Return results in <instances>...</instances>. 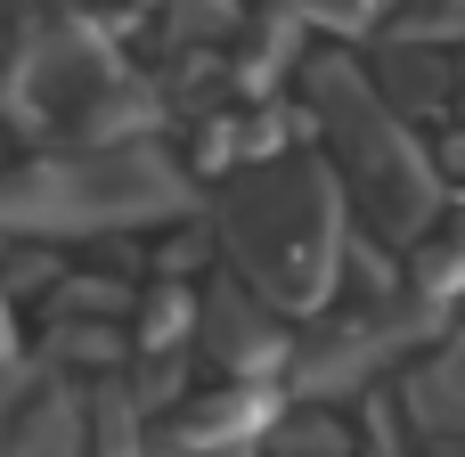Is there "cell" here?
<instances>
[{
  "mask_svg": "<svg viewBox=\"0 0 465 457\" xmlns=\"http://www.w3.org/2000/svg\"><path fill=\"white\" fill-rule=\"evenodd\" d=\"M302 98H311V123H319V139H327V164H335L343 196H360V213L376 221V237L417 245V237L441 221L450 180H441V164L417 147L409 114L376 90L368 65L327 57V49L302 65Z\"/></svg>",
  "mask_w": 465,
  "mask_h": 457,
  "instance_id": "obj_2",
  "label": "cell"
},
{
  "mask_svg": "<svg viewBox=\"0 0 465 457\" xmlns=\"http://www.w3.org/2000/svg\"><path fill=\"white\" fill-rule=\"evenodd\" d=\"M49 368H82V376H114L123 360H131V335L114 327V319H82V311H57V327H49V352H41Z\"/></svg>",
  "mask_w": 465,
  "mask_h": 457,
  "instance_id": "obj_10",
  "label": "cell"
},
{
  "mask_svg": "<svg viewBox=\"0 0 465 457\" xmlns=\"http://www.w3.org/2000/svg\"><path fill=\"white\" fill-rule=\"evenodd\" d=\"M376 90L401 106V114H433L450 90H458V65L433 49V41H401V33H384V49H376Z\"/></svg>",
  "mask_w": 465,
  "mask_h": 457,
  "instance_id": "obj_9",
  "label": "cell"
},
{
  "mask_svg": "<svg viewBox=\"0 0 465 457\" xmlns=\"http://www.w3.org/2000/svg\"><path fill=\"white\" fill-rule=\"evenodd\" d=\"M392 33L401 41H465V0H409L401 16H392Z\"/></svg>",
  "mask_w": 465,
  "mask_h": 457,
  "instance_id": "obj_14",
  "label": "cell"
},
{
  "mask_svg": "<svg viewBox=\"0 0 465 457\" xmlns=\"http://www.w3.org/2000/svg\"><path fill=\"white\" fill-rule=\"evenodd\" d=\"M262 457H351V433H343V417L327 401H302L294 417H270Z\"/></svg>",
  "mask_w": 465,
  "mask_h": 457,
  "instance_id": "obj_12",
  "label": "cell"
},
{
  "mask_svg": "<svg viewBox=\"0 0 465 457\" xmlns=\"http://www.w3.org/2000/svg\"><path fill=\"white\" fill-rule=\"evenodd\" d=\"M441 335V311L433 303H401V294H384V303H368V311H319L311 319V335L294 343V360H286V384H294V401H351V392H368L384 368H401L409 352H425Z\"/></svg>",
  "mask_w": 465,
  "mask_h": 457,
  "instance_id": "obj_4",
  "label": "cell"
},
{
  "mask_svg": "<svg viewBox=\"0 0 465 457\" xmlns=\"http://www.w3.org/2000/svg\"><path fill=\"white\" fill-rule=\"evenodd\" d=\"M188 204H196V180L180 172V155L155 139H123V147H74V155H41V164L8 172L0 229L65 245V237L155 229V221H180Z\"/></svg>",
  "mask_w": 465,
  "mask_h": 457,
  "instance_id": "obj_3",
  "label": "cell"
},
{
  "mask_svg": "<svg viewBox=\"0 0 465 457\" xmlns=\"http://www.w3.org/2000/svg\"><path fill=\"white\" fill-rule=\"evenodd\" d=\"M8 303H16V294L0 286V368H16V311H8Z\"/></svg>",
  "mask_w": 465,
  "mask_h": 457,
  "instance_id": "obj_16",
  "label": "cell"
},
{
  "mask_svg": "<svg viewBox=\"0 0 465 457\" xmlns=\"http://www.w3.org/2000/svg\"><path fill=\"white\" fill-rule=\"evenodd\" d=\"M139 352H180V335H196V294L163 286V294H139V319H131Z\"/></svg>",
  "mask_w": 465,
  "mask_h": 457,
  "instance_id": "obj_13",
  "label": "cell"
},
{
  "mask_svg": "<svg viewBox=\"0 0 465 457\" xmlns=\"http://www.w3.org/2000/svg\"><path fill=\"white\" fill-rule=\"evenodd\" d=\"M221 253L278 319H319L343 286V180L319 155H253L213 204Z\"/></svg>",
  "mask_w": 465,
  "mask_h": 457,
  "instance_id": "obj_1",
  "label": "cell"
},
{
  "mask_svg": "<svg viewBox=\"0 0 465 457\" xmlns=\"http://www.w3.org/2000/svg\"><path fill=\"white\" fill-rule=\"evenodd\" d=\"M433 164H441V180H465V131L441 147V155H433Z\"/></svg>",
  "mask_w": 465,
  "mask_h": 457,
  "instance_id": "obj_18",
  "label": "cell"
},
{
  "mask_svg": "<svg viewBox=\"0 0 465 457\" xmlns=\"http://www.w3.org/2000/svg\"><path fill=\"white\" fill-rule=\"evenodd\" d=\"M90 457H155L147 442V409L131 401V384H123V368L98 384V401H90Z\"/></svg>",
  "mask_w": 465,
  "mask_h": 457,
  "instance_id": "obj_11",
  "label": "cell"
},
{
  "mask_svg": "<svg viewBox=\"0 0 465 457\" xmlns=\"http://www.w3.org/2000/svg\"><path fill=\"white\" fill-rule=\"evenodd\" d=\"M0 457H90V401L65 368H0Z\"/></svg>",
  "mask_w": 465,
  "mask_h": 457,
  "instance_id": "obj_6",
  "label": "cell"
},
{
  "mask_svg": "<svg viewBox=\"0 0 465 457\" xmlns=\"http://www.w3.org/2000/svg\"><path fill=\"white\" fill-rule=\"evenodd\" d=\"M123 82V57L106 49V33L90 25H41L16 41V57L0 65V114L16 131H65Z\"/></svg>",
  "mask_w": 465,
  "mask_h": 457,
  "instance_id": "obj_5",
  "label": "cell"
},
{
  "mask_svg": "<svg viewBox=\"0 0 465 457\" xmlns=\"http://www.w3.org/2000/svg\"><path fill=\"white\" fill-rule=\"evenodd\" d=\"M392 409L409 417V433L425 442V457H465V335L433 343V352L401 376Z\"/></svg>",
  "mask_w": 465,
  "mask_h": 457,
  "instance_id": "obj_8",
  "label": "cell"
},
{
  "mask_svg": "<svg viewBox=\"0 0 465 457\" xmlns=\"http://www.w3.org/2000/svg\"><path fill=\"white\" fill-rule=\"evenodd\" d=\"M278 8H311V16H351V8H376V0H278Z\"/></svg>",
  "mask_w": 465,
  "mask_h": 457,
  "instance_id": "obj_17",
  "label": "cell"
},
{
  "mask_svg": "<svg viewBox=\"0 0 465 457\" xmlns=\"http://www.w3.org/2000/svg\"><path fill=\"white\" fill-rule=\"evenodd\" d=\"M196 352H204L229 384H262V376H278V368L294 360V352H286L278 311H270L245 278H229V286L196 294Z\"/></svg>",
  "mask_w": 465,
  "mask_h": 457,
  "instance_id": "obj_7",
  "label": "cell"
},
{
  "mask_svg": "<svg viewBox=\"0 0 465 457\" xmlns=\"http://www.w3.org/2000/svg\"><path fill=\"white\" fill-rule=\"evenodd\" d=\"M139 294L123 286V278H65L57 286V311H82V319H123Z\"/></svg>",
  "mask_w": 465,
  "mask_h": 457,
  "instance_id": "obj_15",
  "label": "cell"
}]
</instances>
